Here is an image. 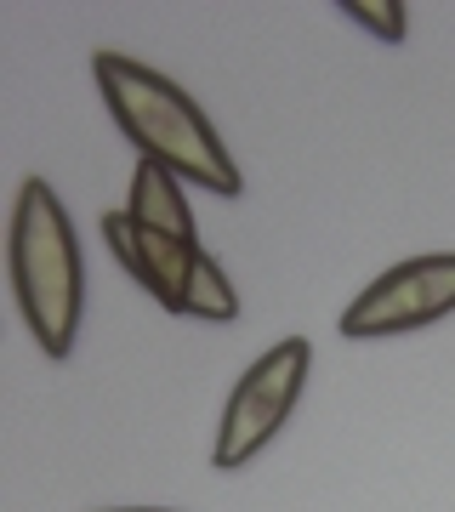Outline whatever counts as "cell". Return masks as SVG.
Returning <instances> with one entry per match:
<instances>
[{
    "instance_id": "obj_1",
    "label": "cell",
    "mask_w": 455,
    "mask_h": 512,
    "mask_svg": "<svg viewBox=\"0 0 455 512\" xmlns=\"http://www.w3.org/2000/svg\"><path fill=\"white\" fill-rule=\"evenodd\" d=\"M91 80H97V97H103L109 120L120 126V137L137 148V160L177 171L182 183L200 188V194H222V200L245 194V177H239L228 143L177 80H165L160 69H148L126 52H97Z\"/></svg>"
},
{
    "instance_id": "obj_2",
    "label": "cell",
    "mask_w": 455,
    "mask_h": 512,
    "mask_svg": "<svg viewBox=\"0 0 455 512\" xmlns=\"http://www.w3.org/2000/svg\"><path fill=\"white\" fill-rule=\"evenodd\" d=\"M6 268H12V296L35 348L46 359H69L80 319H86V268H80V239L52 194V183L23 177L12 200V239H6Z\"/></svg>"
},
{
    "instance_id": "obj_3",
    "label": "cell",
    "mask_w": 455,
    "mask_h": 512,
    "mask_svg": "<svg viewBox=\"0 0 455 512\" xmlns=\"http://www.w3.org/2000/svg\"><path fill=\"white\" fill-rule=\"evenodd\" d=\"M103 239H109L114 262L143 285L165 313H182V296L194 285L200 268V228L182 194V177L154 160H137L131 171V200L126 211L103 217Z\"/></svg>"
},
{
    "instance_id": "obj_4",
    "label": "cell",
    "mask_w": 455,
    "mask_h": 512,
    "mask_svg": "<svg viewBox=\"0 0 455 512\" xmlns=\"http://www.w3.org/2000/svg\"><path fill=\"white\" fill-rule=\"evenodd\" d=\"M308 376H313V342L308 336H279L262 359H251V370L239 376L228 404H222L211 467H217V473L251 467V461L279 439V427L291 421Z\"/></svg>"
},
{
    "instance_id": "obj_5",
    "label": "cell",
    "mask_w": 455,
    "mask_h": 512,
    "mask_svg": "<svg viewBox=\"0 0 455 512\" xmlns=\"http://www.w3.org/2000/svg\"><path fill=\"white\" fill-rule=\"evenodd\" d=\"M455 313V251L410 256L364 285L342 308L347 342H376V336H410Z\"/></svg>"
},
{
    "instance_id": "obj_6",
    "label": "cell",
    "mask_w": 455,
    "mask_h": 512,
    "mask_svg": "<svg viewBox=\"0 0 455 512\" xmlns=\"http://www.w3.org/2000/svg\"><path fill=\"white\" fill-rule=\"evenodd\" d=\"M182 319H205V325H234L239 319V291L228 268H222L217 256H200V268H194V285L182 296Z\"/></svg>"
},
{
    "instance_id": "obj_7",
    "label": "cell",
    "mask_w": 455,
    "mask_h": 512,
    "mask_svg": "<svg viewBox=\"0 0 455 512\" xmlns=\"http://www.w3.org/2000/svg\"><path fill=\"white\" fill-rule=\"evenodd\" d=\"M342 12L359 29H370L376 40H387V46H399L404 35H410V18H404L399 0H342Z\"/></svg>"
},
{
    "instance_id": "obj_8",
    "label": "cell",
    "mask_w": 455,
    "mask_h": 512,
    "mask_svg": "<svg viewBox=\"0 0 455 512\" xmlns=\"http://www.w3.org/2000/svg\"><path fill=\"white\" fill-rule=\"evenodd\" d=\"M103 512H171V507H103Z\"/></svg>"
}]
</instances>
